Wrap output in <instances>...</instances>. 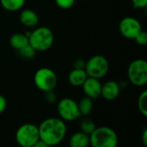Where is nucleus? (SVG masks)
Masks as SVG:
<instances>
[{"label":"nucleus","mask_w":147,"mask_h":147,"mask_svg":"<svg viewBox=\"0 0 147 147\" xmlns=\"http://www.w3.org/2000/svg\"><path fill=\"white\" fill-rule=\"evenodd\" d=\"M40 140L47 146L59 144L66 134V126L63 120L48 118L44 120L38 127Z\"/></svg>","instance_id":"1"},{"label":"nucleus","mask_w":147,"mask_h":147,"mask_svg":"<svg viewBox=\"0 0 147 147\" xmlns=\"http://www.w3.org/2000/svg\"><path fill=\"white\" fill-rule=\"evenodd\" d=\"M53 39V34L49 28L40 27L30 33L28 42L36 52H45L52 47Z\"/></svg>","instance_id":"2"},{"label":"nucleus","mask_w":147,"mask_h":147,"mask_svg":"<svg viewBox=\"0 0 147 147\" xmlns=\"http://www.w3.org/2000/svg\"><path fill=\"white\" fill-rule=\"evenodd\" d=\"M117 144V134L109 127L96 128L90 135V145L93 147H115Z\"/></svg>","instance_id":"3"},{"label":"nucleus","mask_w":147,"mask_h":147,"mask_svg":"<svg viewBox=\"0 0 147 147\" xmlns=\"http://www.w3.org/2000/svg\"><path fill=\"white\" fill-rule=\"evenodd\" d=\"M16 140L21 146L34 147L40 140L38 127L31 123L22 125L16 133Z\"/></svg>","instance_id":"4"},{"label":"nucleus","mask_w":147,"mask_h":147,"mask_svg":"<svg viewBox=\"0 0 147 147\" xmlns=\"http://www.w3.org/2000/svg\"><path fill=\"white\" fill-rule=\"evenodd\" d=\"M34 81L35 86L41 91L46 92L49 90H53L58 83V78L55 72L47 67L40 68L36 71Z\"/></svg>","instance_id":"5"},{"label":"nucleus","mask_w":147,"mask_h":147,"mask_svg":"<svg viewBox=\"0 0 147 147\" xmlns=\"http://www.w3.org/2000/svg\"><path fill=\"white\" fill-rule=\"evenodd\" d=\"M127 76L130 82L138 86H144L147 83V62L145 59L134 60L128 66Z\"/></svg>","instance_id":"6"},{"label":"nucleus","mask_w":147,"mask_h":147,"mask_svg":"<svg viewBox=\"0 0 147 147\" xmlns=\"http://www.w3.org/2000/svg\"><path fill=\"white\" fill-rule=\"evenodd\" d=\"M109 67V62L104 56L95 55L86 62L84 70L88 77L99 79L107 74Z\"/></svg>","instance_id":"7"},{"label":"nucleus","mask_w":147,"mask_h":147,"mask_svg":"<svg viewBox=\"0 0 147 147\" xmlns=\"http://www.w3.org/2000/svg\"><path fill=\"white\" fill-rule=\"evenodd\" d=\"M58 112L63 121H72L80 117V112L78 103L71 98L66 97L61 99L58 103Z\"/></svg>","instance_id":"8"},{"label":"nucleus","mask_w":147,"mask_h":147,"mask_svg":"<svg viewBox=\"0 0 147 147\" xmlns=\"http://www.w3.org/2000/svg\"><path fill=\"white\" fill-rule=\"evenodd\" d=\"M121 34L127 39L134 40V38L142 31L140 22L134 17L127 16L123 18L119 25Z\"/></svg>","instance_id":"9"},{"label":"nucleus","mask_w":147,"mask_h":147,"mask_svg":"<svg viewBox=\"0 0 147 147\" xmlns=\"http://www.w3.org/2000/svg\"><path fill=\"white\" fill-rule=\"evenodd\" d=\"M82 87L85 96L91 99L97 98L101 96L102 84L97 78L88 77L84 83L82 84Z\"/></svg>","instance_id":"10"},{"label":"nucleus","mask_w":147,"mask_h":147,"mask_svg":"<svg viewBox=\"0 0 147 147\" xmlns=\"http://www.w3.org/2000/svg\"><path fill=\"white\" fill-rule=\"evenodd\" d=\"M121 87L115 81H108L103 85H102L101 96L108 101L115 100L120 94Z\"/></svg>","instance_id":"11"},{"label":"nucleus","mask_w":147,"mask_h":147,"mask_svg":"<svg viewBox=\"0 0 147 147\" xmlns=\"http://www.w3.org/2000/svg\"><path fill=\"white\" fill-rule=\"evenodd\" d=\"M20 22L23 26L27 28H34L38 24L39 17L34 10L27 9L21 12Z\"/></svg>","instance_id":"12"},{"label":"nucleus","mask_w":147,"mask_h":147,"mask_svg":"<svg viewBox=\"0 0 147 147\" xmlns=\"http://www.w3.org/2000/svg\"><path fill=\"white\" fill-rule=\"evenodd\" d=\"M87 78H88V75L84 69L74 68L72 71H70L68 75V80L70 84L75 87L82 86V84L84 83Z\"/></svg>","instance_id":"13"},{"label":"nucleus","mask_w":147,"mask_h":147,"mask_svg":"<svg viewBox=\"0 0 147 147\" xmlns=\"http://www.w3.org/2000/svg\"><path fill=\"white\" fill-rule=\"evenodd\" d=\"M71 147H87L90 145V136L83 132L75 133L69 140Z\"/></svg>","instance_id":"14"},{"label":"nucleus","mask_w":147,"mask_h":147,"mask_svg":"<svg viewBox=\"0 0 147 147\" xmlns=\"http://www.w3.org/2000/svg\"><path fill=\"white\" fill-rule=\"evenodd\" d=\"M9 44L14 49L19 50L23 47L27 46L28 44H29L28 37L26 36L25 34H15L9 38Z\"/></svg>","instance_id":"15"},{"label":"nucleus","mask_w":147,"mask_h":147,"mask_svg":"<svg viewBox=\"0 0 147 147\" xmlns=\"http://www.w3.org/2000/svg\"><path fill=\"white\" fill-rule=\"evenodd\" d=\"M78 109H79V112H80V115H89L92 109H93V102H92V99L88 97V96H85V97H83L79 103L78 104Z\"/></svg>","instance_id":"16"},{"label":"nucleus","mask_w":147,"mask_h":147,"mask_svg":"<svg viewBox=\"0 0 147 147\" xmlns=\"http://www.w3.org/2000/svg\"><path fill=\"white\" fill-rule=\"evenodd\" d=\"M2 6L8 11H16L22 8L25 0H0Z\"/></svg>","instance_id":"17"},{"label":"nucleus","mask_w":147,"mask_h":147,"mask_svg":"<svg viewBox=\"0 0 147 147\" xmlns=\"http://www.w3.org/2000/svg\"><path fill=\"white\" fill-rule=\"evenodd\" d=\"M80 128L81 132L88 134L89 136L94 132V130L96 128L95 122L90 119H84L80 123Z\"/></svg>","instance_id":"18"},{"label":"nucleus","mask_w":147,"mask_h":147,"mask_svg":"<svg viewBox=\"0 0 147 147\" xmlns=\"http://www.w3.org/2000/svg\"><path fill=\"white\" fill-rule=\"evenodd\" d=\"M17 51H18L19 55L22 58L28 59H33L35 56V53H36L35 49L30 44H28L27 46L23 47L22 48H21V49H19Z\"/></svg>","instance_id":"19"},{"label":"nucleus","mask_w":147,"mask_h":147,"mask_svg":"<svg viewBox=\"0 0 147 147\" xmlns=\"http://www.w3.org/2000/svg\"><path fill=\"white\" fill-rule=\"evenodd\" d=\"M138 108L140 113L144 115L147 116V90H144L138 99Z\"/></svg>","instance_id":"20"},{"label":"nucleus","mask_w":147,"mask_h":147,"mask_svg":"<svg viewBox=\"0 0 147 147\" xmlns=\"http://www.w3.org/2000/svg\"><path fill=\"white\" fill-rule=\"evenodd\" d=\"M55 3L59 8L66 9L73 6L75 0H55Z\"/></svg>","instance_id":"21"},{"label":"nucleus","mask_w":147,"mask_h":147,"mask_svg":"<svg viewBox=\"0 0 147 147\" xmlns=\"http://www.w3.org/2000/svg\"><path fill=\"white\" fill-rule=\"evenodd\" d=\"M135 41L140 45V46H146L147 43V34L145 31H141L140 33H139V34L134 38Z\"/></svg>","instance_id":"22"},{"label":"nucleus","mask_w":147,"mask_h":147,"mask_svg":"<svg viewBox=\"0 0 147 147\" xmlns=\"http://www.w3.org/2000/svg\"><path fill=\"white\" fill-rule=\"evenodd\" d=\"M45 99L49 103H53L56 101V94L53 92V90L45 92Z\"/></svg>","instance_id":"23"},{"label":"nucleus","mask_w":147,"mask_h":147,"mask_svg":"<svg viewBox=\"0 0 147 147\" xmlns=\"http://www.w3.org/2000/svg\"><path fill=\"white\" fill-rule=\"evenodd\" d=\"M132 3L135 9L145 8L147 6V0H132Z\"/></svg>","instance_id":"24"},{"label":"nucleus","mask_w":147,"mask_h":147,"mask_svg":"<svg viewBox=\"0 0 147 147\" xmlns=\"http://www.w3.org/2000/svg\"><path fill=\"white\" fill-rule=\"evenodd\" d=\"M85 64H86L85 61H84L83 59H78L75 60L74 64H73V66L76 69H84L85 68Z\"/></svg>","instance_id":"25"},{"label":"nucleus","mask_w":147,"mask_h":147,"mask_svg":"<svg viewBox=\"0 0 147 147\" xmlns=\"http://www.w3.org/2000/svg\"><path fill=\"white\" fill-rule=\"evenodd\" d=\"M7 106V101L5 99L4 96H3L2 95H0V115L2 113H3V111L5 110Z\"/></svg>","instance_id":"26"},{"label":"nucleus","mask_w":147,"mask_h":147,"mask_svg":"<svg viewBox=\"0 0 147 147\" xmlns=\"http://www.w3.org/2000/svg\"><path fill=\"white\" fill-rule=\"evenodd\" d=\"M143 143L146 146H147V129L146 128L143 132Z\"/></svg>","instance_id":"27"}]
</instances>
